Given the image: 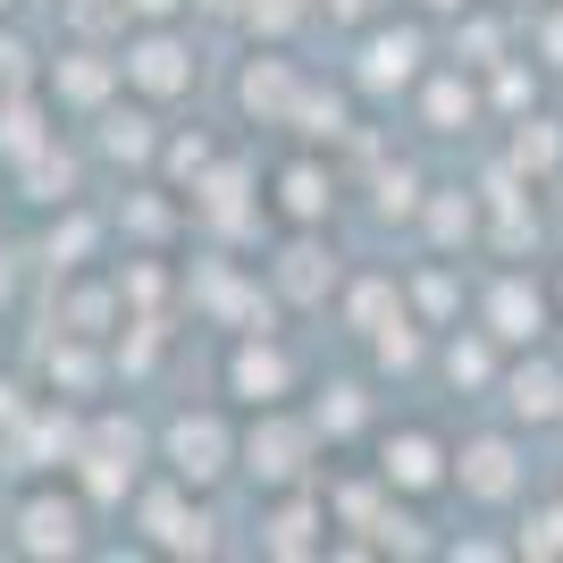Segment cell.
I'll list each match as a JSON object with an SVG mask.
<instances>
[{
	"instance_id": "cell-1",
	"label": "cell",
	"mask_w": 563,
	"mask_h": 563,
	"mask_svg": "<svg viewBox=\"0 0 563 563\" xmlns=\"http://www.w3.org/2000/svg\"><path fill=\"white\" fill-rule=\"evenodd\" d=\"M177 488H186V479H177ZM177 488H143V505H135L143 539L168 547V555H211V514H194Z\"/></svg>"
},
{
	"instance_id": "cell-2",
	"label": "cell",
	"mask_w": 563,
	"mask_h": 563,
	"mask_svg": "<svg viewBox=\"0 0 563 563\" xmlns=\"http://www.w3.org/2000/svg\"><path fill=\"white\" fill-rule=\"evenodd\" d=\"M228 463H235V446H228V429H219L211 412H186V421L168 429V471H177L186 488H211Z\"/></svg>"
},
{
	"instance_id": "cell-3",
	"label": "cell",
	"mask_w": 563,
	"mask_h": 563,
	"mask_svg": "<svg viewBox=\"0 0 563 563\" xmlns=\"http://www.w3.org/2000/svg\"><path fill=\"white\" fill-rule=\"evenodd\" d=\"M378 479L404 496H429V488H446L454 471H446V446L429 438V429H404V438H387V454H378Z\"/></svg>"
},
{
	"instance_id": "cell-4",
	"label": "cell",
	"mask_w": 563,
	"mask_h": 563,
	"mask_svg": "<svg viewBox=\"0 0 563 563\" xmlns=\"http://www.w3.org/2000/svg\"><path fill=\"white\" fill-rule=\"evenodd\" d=\"M18 547L25 555H76L85 547V514H76L68 496H25V514H18Z\"/></svg>"
},
{
	"instance_id": "cell-5",
	"label": "cell",
	"mask_w": 563,
	"mask_h": 563,
	"mask_svg": "<svg viewBox=\"0 0 563 563\" xmlns=\"http://www.w3.org/2000/svg\"><path fill=\"white\" fill-rule=\"evenodd\" d=\"M454 479H463V496H479V505H505V496L521 488V463L505 438H471L463 454H454Z\"/></svg>"
},
{
	"instance_id": "cell-6",
	"label": "cell",
	"mask_w": 563,
	"mask_h": 563,
	"mask_svg": "<svg viewBox=\"0 0 563 563\" xmlns=\"http://www.w3.org/2000/svg\"><path fill=\"white\" fill-rule=\"evenodd\" d=\"M126 76H135L143 93L168 101V93H186V85H194V51L177 43V34H143V43L126 51Z\"/></svg>"
},
{
	"instance_id": "cell-7",
	"label": "cell",
	"mask_w": 563,
	"mask_h": 563,
	"mask_svg": "<svg viewBox=\"0 0 563 563\" xmlns=\"http://www.w3.org/2000/svg\"><path fill=\"white\" fill-rule=\"evenodd\" d=\"M253 479H269V488H286V479H303V454H311V429H295V421H278V412H269V421L253 429Z\"/></svg>"
},
{
	"instance_id": "cell-8",
	"label": "cell",
	"mask_w": 563,
	"mask_h": 563,
	"mask_svg": "<svg viewBox=\"0 0 563 563\" xmlns=\"http://www.w3.org/2000/svg\"><path fill=\"white\" fill-rule=\"evenodd\" d=\"M412 68H421V34H412V25H387V34L362 43V85H371V93L412 85Z\"/></svg>"
},
{
	"instance_id": "cell-9",
	"label": "cell",
	"mask_w": 563,
	"mask_h": 563,
	"mask_svg": "<svg viewBox=\"0 0 563 563\" xmlns=\"http://www.w3.org/2000/svg\"><path fill=\"white\" fill-rule=\"evenodd\" d=\"M329 286H336V261L311 244V235H295L278 253V295L286 303H329Z\"/></svg>"
},
{
	"instance_id": "cell-10",
	"label": "cell",
	"mask_w": 563,
	"mask_h": 563,
	"mask_svg": "<svg viewBox=\"0 0 563 563\" xmlns=\"http://www.w3.org/2000/svg\"><path fill=\"white\" fill-rule=\"evenodd\" d=\"M539 320H547V303L530 295V286H521V278H496V295H488V336H496V345H530Z\"/></svg>"
},
{
	"instance_id": "cell-11",
	"label": "cell",
	"mask_w": 563,
	"mask_h": 563,
	"mask_svg": "<svg viewBox=\"0 0 563 563\" xmlns=\"http://www.w3.org/2000/svg\"><path fill=\"white\" fill-rule=\"evenodd\" d=\"M228 378H235V396H244V404H278L295 371H286V353H278V345H235Z\"/></svg>"
},
{
	"instance_id": "cell-12",
	"label": "cell",
	"mask_w": 563,
	"mask_h": 563,
	"mask_svg": "<svg viewBox=\"0 0 563 563\" xmlns=\"http://www.w3.org/2000/svg\"><path fill=\"white\" fill-rule=\"evenodd\" d=\"M235 101H244L253 118H269V126H278V118H295V76H286V59H253V68H244V85H235Z\"/></svg>"
},
{
	"instance_id": "cell-13",
	"label": "cell",
	"mask_w": 563,
	"mask_h": 563,
	"mask_svg": "<svg viewBox=\"0 0 563 563\" xmlns=\"http://www.w3.org/2000/svg\"><path fill=\"white\" fill-rule=\"evenodd\" d=\"M278 211L295 219V228H311V219H329V168L295 161V168L278 177Z\"/></svg>"
},
{
	"instance_id": "cell-14",
	"label": "cell",
	"mask_w": 563,
	"mask_h": 563,
	"mask_svg": "<svg viewBox=\"0 0 563 563\" xmlns=\"http://www.w3.org/2000/svg\"><path fill=\"white\" fill-rule=\"evenodd\" d=\"M505 396H514L521 421H563V378L547 371V362H530V371L505 378Z\"/></svg>"
},
{
	"instance_id": "cell-15",
	"label": "cell",
	"mask_w": 563,
	"mask_h": 563,
	"mask_svg": "<svg viewBox=\"0 0 563 563\" xmlns=\"http://www.w3.org/2000/svg\"><path fill=\"white\" fill-rule=\"evenodd\" d=\"M68 446H76V421L43 412V421H25V429H18V446H9V454H18V471H43L51 454H68Z\"/></svg>"
},
{
	"instance_id": "cell-16",
	"label": "cell",
	"mask_w": 563,
	"mask_h": 563,
	"mask_svg": "<svg viewBox=\"0 0 563 563\" xmlns=\"http://www.w3.org/2000/svg\"><path fill=\"white\" fill-rule=\"evenodd\" d=\"M43 110H34V101L25 93H9L0 101V152H9V161H34V152H43Z\"/></svg>"
},
{
	"instance_id": "cell-17",
	"label": "cell",
	"mask_w": 563,
	"mask_h": 563,
	"mask_svg": "<svg viewBox=\"0 0 563 563\" xmlns=\"http://www.w3.org/2000/svg\"><path fill=\"white\" fill-rule=\"evenodd\" d=\"M555 161H563L555 118H521V126H514V168H521V177H547Z\"/></svg>"
},
{
	"instance_id": "cell-18",
	"label": "cell",
	"mask_w": 563,
	"mask_h": 563,
	"mask_svg": "<svg viewBox=\"0 0 563 563\" xmlns=\"http://www.w3.org/2000/svg\"><path fill=\"white\" fill-rule=\"evenodd\" d=\"M110 320H118L110 286H68V303H59V329H68V336H101Z\"/></svg>"
},
{
	"instance_id": "cell-19",
	"label": "cell",
	"mask_w": 563,
	"mask_h": 563,
	"mask_svg": "<svg viewBox=\"0 0 563 563\" xmlns=\"http://www.w3.org/2000/svg\"><path fill=\"white\" fill-rule=\"evenodd\" d=\"M101 152H110V161H152V118L110 110L101 118Z\"/></svg>"
},
{
	"instance_id": "cell-20",
	"label": "cell",
	"mask_w": 563,
	"mask_h": 563,
	"mask_svg": "<svg viewBox=\"0 0 563 563\" xmlns=\"http://www.w3.org/2000/svg\"><path fill=\"white\" fill-rule=\"evenodd\" d=\"M25 186H34V202H68V194H76V161L43 143V152L25 161Z\"/></svg>"
},
{
	"instance_id": "cell-21",
	"label": "cell",
	"mask_w": 563,
	"mask_h": 563,
	"mask_svg": "<svg viewBox=\"0 0 563 563\" xmlns=\"http://www.w3.org/2000/svg\"><path fill=\"white\" fill-rule=\"evenodd\" d=\"M101 93H110V68H101V59H68V68H59V101H76V110H93Z\"/></svg>"
},
{
	"instance_id": "cell-22",
	"label": "cell",
	"mask_w": 563,
	"mask_h": 563,
	"mask_svg": "<svg viewBox=\"0 0 563 563\" xmlns=\"http://www.w3.org/2000/svg\"><path fill=\"white\" fill-rule=\"evenodd\" d=\"M463 118H471V85H454V76H438V85H429V126H438V135H454Z\"/></svg>"
},
{
	"instance_id": "cell-23",
	"label": "cell",
	"mask_w": 563,
	"mask_h": 563,
	"mask_svg": "<svg viewBox=\"0 0 563 563\" xmlns=\"http://www.w3.org/2000/svg\"><path fill=\"white\" fill-rule=\"evenodd\" d=\"M261 547H269V555H311V505H286Z\"/></svg>"
},
{
	"instance_id": "cell-24",
	"label": "cell",
	"mask_w": 563,
	"mask_h": 563,
	"mask_svg": "<svg viewBox=\"0 0 563 563\" xmlns=\"http://www.w3.org/2000/svg\"><path fill=\"white\" fill-rule=\"evenodd\" d=\"M93 353H85V336H68V345H51V387H93Z\"/></svg>"
},
{
	"instance_id": "cell-25",
	"label": "cell",
	"mask_w": 563,
	"mask_h": 563,
	"mask_svg": "<svg viewBox=\"0 0 563 563\" xmlns=\"http://www.w3.org/2000/svg\"><path fill=\"white\" fill-rule=\"evenodd\" d=\"M521 555H563V505H539L521 521Z\"/></svg>"
},
{
	"instance_id": "cell-26",
	"label": "cell",
	"mask_w": 563,
	"mask_h": 563,
	"mask_svg": "<svg viewBox=\"0 0 563 563\" xmlns=\"http://www.w3.org/2000/svg\"><path fill=\"white\" fill-rule=\"evenodd\" d=\"M446 371H454V387H479V378H488L496 362H488V345H479V336H454V353H446Z\"/></svg>"
},
{
	"instance_id": "cell-27",
	"label": "cell",
	"mask_w": 563,
	"mask_h": 563,
	"mask_svg": "<svg viewBox=\"0 0 563 563\" xmlns=\"http://www.w3.org/2000/svg\"><path fill=\"white\" fill-rule=\"evenodd\" d=\"M429 235H438V244H463V235H471V202L438 194V202H429Z\"/></svg>"
},
{
	"instance_id": "cell-28",
	"label": "cell",
	"mask_w": 563,
	"mask_h": 563,
	"mask_svg": "<svg viewBox=\"0 0 563 563\" xmlns=\"http://www.w3.org/2000/svg\"><path fill=\"white\" fill-rule=\"evenodd\" d=\"M320 429H329V438L362 429V387H329V404H320Z\"/></svg>"
},
{
	"instance_id": "cell-29",
	"label": "cell",
	"mask_w": 563,
	"mask_h": 563,
	"mask_svg": "<svg viewBox=\"0 0 563 563\" xmlns=\"http://www.w3.org/2000/svg\"><path fill=\"white\" fill-rule=\"evenodd\" d=\"M387 303H396V295H387V286H353V329H362V336H378V329H387Z\"/></svg>"
},
{
	"instance_id": "cell-30",
	"label": "cell",
	"mask_w": 563,
	"mask_h": 563,
	"mask_svg": "<svg viewBox=\"0 0 563 563\" xmlns=\"http://www.w3.org/2000/svg\"><path fill=\"white\" fill-rule=\"evenodd\" d=\"M295 18H303V0H244V25H253V34H286Z\"/></svg>"
},
{
	"instance_id": "cell-31",
	"label": "cell",
	"mask_w": 563,
	"mask_h": 563,
	"mask_svg": "<svg viewBox=\"0 0 563 563\" xmlns=\"http://www.w3.org/2000/svg\"><path fill=\"white\" fill-rule=\"evenodd\" d=\"M378 362H387V371H412V362H421V336L404 329V320H387V329H378Z\"/></svg>"
},
{
	"instance_id": "cell-32",
	"label": "cell",
	"mask_w": 563,
	"mask_h": 563,
	"mask_svg": "<svg viewBox=\"0 0 563 563\" xmlns=\"http://www.w3.org/2000/svg\"><path fill=\"white\" fill-rule=\"evenodd\" d=\"M295 126H303V135H345V110H336V101H295Z\"/></svg>"
},
{
	"instance_id": "cell-33",
	"label": "cell",
	"mask_w": 563,
	"mask_h": 563,
	"mask_svg": "<svg viewBox=\"0 0 563 563\" xmlns=\"http://www.w3.org/2000/svg\"><path fill=\"white\" fill-rule=\"evenodd\" d=\"M378 211H412V168H387V177H378Z\"/></svg>"
},
{
	"instance_id": "cell-34",
	"label": "cell",
	"mask_w": 563,
	"mask_h": 563,
	"mask_svg": "<svg viewBox=\"0 0 563 563\" xmlns=\"http://www.w3.org/2000/svg\"><path fill=\"white\" fill-rule=\"evenodd\" d=\"M18 85H25V43L0 34V93H18Z\"/></svg>"
},
{
	"instance_id": "cell-35",
	"label": "cell",
	"mask_w": 563,
	"mask_h": 563,
	"mask_svg": "<svg viewBox=\"0 0 563 563\" xmlns=\"http://www.w3.org/2000/svg\"><path fill=\"white\" fill-rule=\"evenodd\" d=\"M202 161H211V143H202V135H177V143H168V168H177V177H194Z\"/></svg>"
},
{
	"instance_id": "cell-36",
	"label": "cell",
	"mask_w": 563,
	"mask_h": 563,
	"mask_svg": "<svg viewBox=\"0 0 563 563\" xmlns=\"http://www.w3.org/2000/svg\"><path fill=\"white\" fill-rule=\"evenodd\" d=\"M463 43H471V51H479V68H488L496 51H505V34H496V25H488V18H479V25H463Z\"/></svg>"
},
{
	"instance_id": "cell-37",
	"label": "cell",
	"mask_w": 563,
	"mask_h": 563,
	"mask_svg": "<svg viewBox=\"0 0 563 563\" xmlns=\"http://www.w3.org/2000/svg\"><path fill=\"white\" fill-rule=\"evenodd\" d=\"M421 311H454V278L438 269V278H421Z\"/></svg>"
},
{
	"instance_id": "cell-38",
	"label": "cell",
	"mask_w": 563,
	"mask_h": 563,
	"mask_svg": "<svg viewBox=\"0 0 563 563\" xmlns=\"http://www.w3.org/2000/svg\"><path fill=\"white\" fill-rule=\"evenodd\" d=\"M496 101H514V110H521V101H530V76L505 68V76H496Z\"/></svg>"
},
{
	"instance_id": "cell-39",
	"label": "cell",
	"mask_w": 563,
	"mask_h": 563,
	"mask_svg": "<svg viewBox=\"0 0 563 563\" xmlns=\"http://www.w3.org/2000/svg\"><path fill=\"white\" fill-rule=\"evenodd\" d=\"M539 34H547V59H555V68H563V18H547Z\"/></svg>"
},
{
	"instance_id": "cell-40",
	"label": "cell",
	"mask_w": 563,
	"mask_h": 563,
	"mask_svg": "<svg viewBox=\"0 0 563 563\" xmlns=\"http://www.w3.org/2000/svg\"><path fill=\"white\" fill-rule=\"evenodd\" d=\"M18 421V387H9V378H0V429Z\"/></svg>"
},
{
	"instance_id": "cell-41",
	"label": "cell",
	"mask_w": 563,
	"mask_h": 563,
	"mask_svg": "<svg viewBox=\"0 0 563 563\" xmlns=\"http://www.w3.org/2000/svg\"><path fill=\"white\" fill-rule=\"evenodd\" d=\"M168 9H177V0H135V18H168Z\"/></svg>"
},
{
	"instance_id": "cell-42",
	"label": "cell",
	"mask_w": 563,
	"mask_h": 563,
	"mask_svg": "<svg viewBox=\"0 0 563 563\" xmlns=\"http://www.w3.org/2000/svg\"><path fill=\"white\" fill-rule=\"evenodd\" d=\"M429 9H471V0H429Z\"/></svg>"
},
{
	"instance_id": "cell-43",
	"label": "cell",
	"mask_w": 563,
	"mask_h": 563,
	"mask_svg": "<svg viewBox=\"0 0 563 563\" xmlns=\"http://www.w3.org/2000/svg\"><path fill=\"white\" fill-rule=\"evenodd\" d=\"M202 9H235V0H202Z\"/></svg>"
},
{
	"instance_id": "cell-44",
	"label": "cell",
	"mask_w": 563,
	"mask_h": 563,
	"mask_svg": "<svg viewBox=\"0 0 563 563\" xmlns=\"http://www.w3.org/2000/svg\"><path fill=\"white\" fill-rule=\"evenodd\" d=\"M0 9H18V0H0Z\"/></svg>"
}]
</instances>
